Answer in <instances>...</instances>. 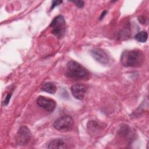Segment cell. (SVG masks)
Segmentation results:
<instances>
[{"instance_id":"8992f818","label":"cell","mask_w":149,"mask_h":149,"mask_svg":"<svg viewBox=\"0 0 149 149\" xmlns=\"http://www.w3.org/2000/svg\"><path fill=\"white\" fill-rule=\"evenodd\" d=\"M31 132L30 129L26 126H23L19 129L16 139L18 144L20 145H24L27 144L31 138Z\"/></svg>"},{"instance_id":"6da1fadb","label":"cell","mask_w":149,"mask_h":149,"mask_svg":"<svg viewBox=\"0 0 149 149\" xmlns=\"http://www.w3.org/2000/svg\"><path fill=\"white\" fill-rule=\"evenodd\" d=\"M144 61L143 53L139 50H126L122 52L120 62L125 67H139Z\"/></svg>"},{"instance_id":"9a60e30c","label":"cell","mask_w":149,"mask_h":149,"mask_svg":"<svg viewBox=\"0 0 149 149\" xmlns=\"http://www.w3.org/2000/svg\"><path fill=\"white\" fill-rule=\"evenodd\" d=\"M106 13H107V11H106V10H104V11L101 13V16H100V20H101V19L104 17V16L106 15Z\"/></svg>"},{"instance_id":"5bb4252c","label":"cell","mask_w":149,"mask_h":149,"mask_svg":"<svg viewBox=\"0 0 149 149\" xmlns=\"http://www.w3.org/2000/svg\"><path fill=\"white\" fill-rule=\"evenodd\" d=\"M12 96V94H8L5 97V101H3V105H8V104L9 102V101H10V97Z\"/></svg>"},{"instance_id":"4fadbf2b","label":"cell","mask_w":149,"mask_h":149,"mask_svg":"<svg viewBox=\"0 0 149 149\" xmlns=\"http://www.w3.org/2000/svg\"><path fill=\"white\" fill-rule=\"evenodd\" d=\"M73 2L76 4V5L80 8H83L84 6V2L83 1H75Z\"/></svg>"},{"instance_id":"5b68a950","label":"cell","mask_w":149,"mask_h":149,"mask_svg":"<svg viewBox=\"0 0 149 149\" xmlns=\"http://www.w3.org/2000/svg\"><path fill=\"white\" fill-rule=\"evenodd\" d=\"M37 104L48 112H52L56 107V102L51 98L44 96H40L37 99Z\"/></svg>"},{"instance_id":"30bf717a","label":"cell","mask_w":149,"mask_h":149,"mask_svg":"<svg viewBox=\"0 0 149 149\" xmlns=\"http://www.w3.org/2000/svg\"><path fill=\"white\" fill-rule=\"evenodd\" d=\"M41 90L43 91L53 94L56 91V87L54 83L51 82H46L42 85Z\"/></svg>"},{"instance_id":"3957f363","label":"cell","mask_w":149,"mask_h":149,"mask_svg":"<svg viewBox=\"0 0 149 149\" xmlns=\"http://www.w3.org/2000/svg\"><path fill=\"white\" fill-rule=\"evenodd\" d=\"M52 28V33L58 38L62 37L66 30L65 20L62 15L56 16L51 22L50 26Z\"/></svg>"},{"instance_id":"7a4b0ae2","label":"cell","mask_w":149,"mask_h":149,"mask_svg":"<svg viewBox=\"0 0 149 149\" xmlns=\"http://www.w3.org/2000/svg\"><path fill=\"white\" fill-rule=\"evenodd\" d=\"M67 74L72 78L84 79L88 74L87 69L79 63L71 61L67 64Z\"/></svg>"},{"instance_id":"8fae6325","label":"cell","mask_w":149,"mask_h":149,"mask_svg":"<svg viewBox=\"0 0 149 149\" xmlns=\"http://www.w3.org/2000/svg\"><path fill=\"white\" fill-rule=\"evenodd\" d=\"M148 37V34L147 33L146 31H141L137 33L135 36L134 38L139 42H145Z\"/></svg>"},{"instance_id":"ba28073f","label":"cell","mask_w":149,"mask_h":149,"mask_svg":"<svg viewBox=\"0 0 149 149\" xmlns=\"http://www.w3.org/2000/svg\"><path fill=\"white\" fill-rule=\"evenodd\" d=\"M71 93L73 96L77 100H81L85 97L87 87L82 84H76L73 85L70 88Z\"/></svg>"},{"instance_id":"9c48e42d","label":"cell","mask_w":149,"mask_h":149,"mask_svg":"<svg viewBox=\"0 0 149 149\" xmlns=\"http://www.w3.org/2000/svg\"><path fill=\"white\" fill-rule=\"evenodd\" d=\"M47 148L50 149L66 148V145L63 140L61 139H53L49 142Z\"/></svg>"},{"instance_id":"7c38bea8","label":"cell","mask_w":149,"mask_h":149,"mask_svg":"<svg viewBox=\"0 0 149 149\" xmlns=\"http://www.w3.org/2000/svg\"><path fill=\"white\" fill-rule=\"evenodd\" d=\"M62 2V1H52V4H51V10L53 9L55 6L60 5Z\"/></svg>"},{"instance_id":"52a82bcc","label":"cell","mask_w":149,"mask_h":149,"mask_svg":"<svg viewBox=\"0 0 149 149\" xmlns=\"http://www.w3.org/2000/svg\"><path fill=\"white\" fill-rule=\"evenodd\" d=\"M93 58L101 64L106 65L109 61V58L105 51L100 48H95L91 51Z\"/></svg>"},{"instance_id":"277c9868","label":"cell","mask_w":149,"mask_h":149,"mask_svg":"<svg viewBox=\"0 0 149 149\" xmlns=\"http://www.w3.org/2000/svg\"><path fill=\"white\" fill-rule=\"evenodd\" d=\"M73 124V120L70 116L64 115L57 119L54 122L53 126L59 132H67L72 130Z\"/></svg>"}]
</instances>
